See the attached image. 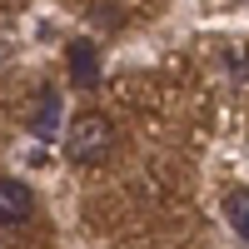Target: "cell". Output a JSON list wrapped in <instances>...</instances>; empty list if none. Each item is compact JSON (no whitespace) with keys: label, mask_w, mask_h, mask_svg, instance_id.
<instances>
[{"label":"cell","mask_w":249,"mask_h":249,"mask_svg":"<svg viewBox=\"0 0 249 249\" xmlns=\"http://www.w3.org/2000/svg\"><path fill=\"white\" fill-rule=\"evenodd\" d=\"M110 150H115V124L100 110H85L70 120V130H65L70 164H100V160H110Z\"/></svg>","instance_id":"cell-1"},{"label":"cell","mask_w":249,"mask_h":249,"mask_svg":"<svg viewBox=\"0 0 249 249\" xmlns=\"http://www.w3.org/2000/svg\"><path fill=\"white\" fill-rule=\"evenodd\" d=\"M35 214V195L20 179H0V224H25Z\"/></svg>","instance_id":"cell-2"},{"label":"cell","mask_w":249,"mask_h":249,"mask_svg":"<svg viewBox=\"0 0 249 249\" xmlns=\"http://www.w3.org/2000/svg\"><path fill=\"white\" fill-rule=\"evenodd\" d=\"M224 219L239 239H249V190H230L224 195Z\"/></svg>","instance_id":"cell-5"},{"label":"cell","mask_w":249,"mask_h":249,"mask_svg":"<svg viewBox=\"0 0 249 249\" xmlns=\"http://www.w3.org/2000/svg\"><path fill=\"white\" fill-rule=\"evenodd\" d=\"M30 130H35V140H55V135H60V90H45V95H40V105H35V115H30Z\"/></svg>","instance_id":"cell-4"},{"label":"cell","mask_w":249,"mask_h":249,"mask_svg":"<svg viewBox=\"0 0 249 249\" xmlns=\"http://www.w3.org/2000/svg\"><path fill=\"white\" fill-rule=\"evenodd\" d=\"M65 65H70V80H75V85H80V90H90L95 80H100V50L90 45V40H70Z\"/></svg>","instance_id":"cell-3"}]
</instances>
